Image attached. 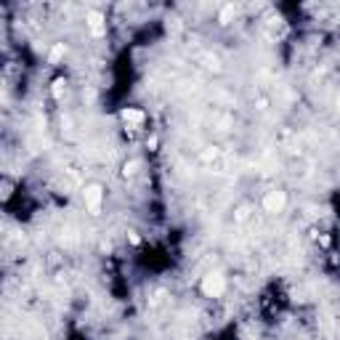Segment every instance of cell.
Segmentation results:
<instances>
[{"mask_svg": "<svg viewBox=\"0 0 340 340\" xmlns=\"http://www.w3.org/2000/svg\"><path fill=\"white\" fill-rule=\"evenodd\" d=\"M200 290H202V295H205V298H221V295H223V290H226V276L221 274V271H210V274L202 276Z\"/></svg>", "mask_w": 340, "mask_h": 340, "instance_id": "obj_1", "label": "cell"}, {"mask_svg": "<svg viewBox=\"0 0 340 340\" xmlns=\"http://www.w3.org/2000/svg\"><path fill=\"white\" fill-rule=\"evenodd\" d=\"M234 218L239 221V223H242V221H247V218H250V207H247V205L237 207V215H234Z\"/></svg>", "mask_w": 340, "mask_h": 340, "instance_id": "obj_10", "label": "cell"}, {"mask_svg": "<svg viewBox=\"0 0 340 340\" xmlns=\"http://www.w3.org/2000/svg\"><path fill=\"white\" fill-rule=\"evenodd\" d=\"M120 120L128 122V125H144L146 112L138 109V106H125V109H120Z\"/></svg>", "mask_w": 340, "mask_h": 340, "instance_id": "obj_4", "label": "cell"}, {"mask_svg": "<svg viewBox=\"0 0 340 340\" xmlns=\"http://www.w3.org/2000/svg\"><path fill=\"white\" fill-rule=\"evenodd\" d=\"M51 93H53V99H64V93H67V80H64V77L53 80V85H51Z\"/></svg>", "mask_w": 340, "mask_h": 340, "instance_id": "obj_8", "label": "cell"}, {"mask_svg": "<svg viewBox=\"0 0 340 340\" xmlns=\"http://www.w3.org/2000/svg\"><path fill=\"white\" fill-rule=\"evenodd\" d=\"M138 168H141L138 160H130V162L122 165V175H125V178H128V175H136V170H138Z\"/></svg>", "mask_w": 340, "mask_h": 340, "instance_id": "obj_9", "label": "cell"}, {"mask_svg": "<svg viewBox=\"0 0 340 340\" xmlns=\"http://www.w3.org/2000/svg\"><path fill=\"white\" fill-rule=\"evenodd\" d=\"M128 239H130V245H141V237H138V231H128Z\"/></svg>", "mask_w": 340, "mask_h": 340, "instance_id": "obj_11", "label": "cell"}, {"mask_svg": "<svg viewBox=\"0 0 340 340\" xmlns=\"http://www.w3.org/2000/svg\"><path fill=\"white\" fill-rule=\"evenodd\" d=\"M319 245H322V247H330V237L322 234V237H319Z\"/></svg>", "mask_w": 340, "mask_h": 340, "instance_id": "obj_12", "label": "cell"}, {"mask_svg": "<svg viewBox=\"0 0 340 340\" xmlns=\"http://www.w3.org/2000/svg\"><path fill=\"white\" fill-rule=\"evenodd\" d=\"M234 14H237L234 3H226L223 8H221V14H218V21H221V24H229V21L234 19Z\"/></svg>", "mask_w": 340, "mask_h": 340, "instance_id": "obj_7", "label": "cell"}, {"mask_svg": "<svg viewBox=\"0 0 340 340\" xmlns=\"http://www.w3.org/2000/svg\"><path fill=\"white\" fill-rule=\"evenodd\" d=\"M85 24H88V30L93 32L96 37H101L106 32V27H104V16L99 14V11H88L85 14Z\"/></svg>", "mask_w": 340, "mask_h": 340, "instance_id": "obj_5", "label": "cell"}, {"mask_svg": "<svg viewBox=\"0 0 340 340\" xmlns=\"http://www.w3.org/2000/svg\"><path fill=\"white\" fill-rule=\"evenodd\" d=\"M64 53H67V45L64 43H56L53 48L48 51V64H59V61L64 59Z\"/></svg>", "mask_w": 340, "mask_h": 340, "instance_id": "obj_6", "label": "cell"}, {"mask_svg": "<svg viewBox=\"0 0 340 340\" xmlns=\"http://www.w3.org/2000/svg\"><path fill=\"white\" fill-rule=\"evenodd\" d=\"M285 205H287V191H279V189L266 191V197H263V210L266 213L276 215V213L285 210Z\"/></svg>", "mask_w": 340, "mask_h": 340, "instance_id": "obj_3", "label": "cell"}, {"mask_svg": "<svg viewBox=\"0 0 340 340\" xmlns=\"http://www.w3.org/2000/svg\"><path fill=\"white\" fill-rule=\"evenodd\" d=\"M83 200H85V207H88L90 215H99L101 213V200H104V186L101 184H88L83 189Z\"/></svg>", "mask_w": 340, "mask_h": 340, "instance_id": "obj_2", "label": "cell"}]
</instances>
